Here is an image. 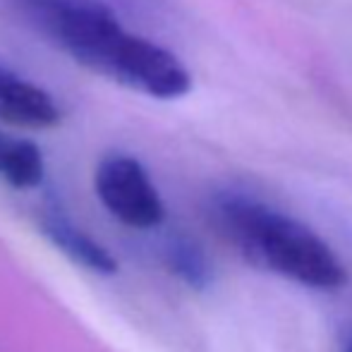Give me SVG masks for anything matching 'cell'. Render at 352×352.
<instances>
[{
  "label": "cell",
  "mask_w": 352,
  "mask_h": 352,
  "mask_svg": "<svg viewBox=\"0 0 352 352\" xmlns=\"http://www.w3.org/2000/svg\"><path fill=\"white\" fill-rule=\"evenodd\" d=\"M94 190L103 209L127 228L151 230L166 218V204L151 175L137 158L127 153H111L101 158L94 173Z\"/></svg>",
  "instance_id": "3"
},
{
  "label": "cell",
  "mask_w": 352,
  "mask_h": 352,
  "mask_svg": "<svg viewBox=\"0 0 352 352\" xmlns=\"http://www.w3.org/2000/svg\"><path fill=\"white\" fill-rule=\"evenodd\" d=\"M166 264L173 274L190 287H206L211 283V261L199 245L190 237H173L166 247Z\"/></svg>",
  "instance_id": "7"
},
{
  "label": "cell",
  "mask_w": 352,
  "mask_h": 352,
  "mask_svg": "<svg viewBox=\"0 0 352 352\" xmlns=\"http://www.w3.org/2000/svg\"><path fill=\"white\" fill-rule=\"evenodd\" d=\"M345 352H352V338L348 340V345H345Z\"/></svg>",
  "instance_id": "8"
},
{
  "label": "cell",
  "mask_w": 352,
  "mask_h": 352,
  "mask_svg": "<svg viewBox=\"0 0 352 352\" xmlns=\"http://www.w3.org/2000/svg\"><path fill=\"white\" fill-rule=\"evenodd\" d=\"M46 163L34 142L0 130V180L14 190H34L43 182Z\"/></svg>",
  "instance_id": "6"
},
{
  "label": "cell",
  "mask_w": 352,
  "mask_h": 352,
  "mask_svg": "<svg viewBox=\"0 0 352 352\" xmlns=\"http://www.w3.org/2000/svg\"><path fill=\"white\" fill-rule=\"evenodd\" d=\"M0 120L27 130H46L60 122V108L48 91L0 65Z\"/></svg>",
  "instance_id": "5"
},
{
  "label": "cell",
  "mask_w": 352,
  "mask_h": 352,
  "mask_svg": "<svg viewBox=\"0 0 352 352\" xmlns=\"http://www.w3.org/2000/svg\"><path fill=\"white\" fill-rule=\"evenodd\" d=\"M34 29L74 63L144 96L190 94L192 74L168 48L127 32L101 0H10Z\"/></svg>",
  "instance_id": "1"
},
{
  "label": "cell",
  "mask_w": 352,
  "mask_h": 352,
  "mask_svg": "<svg viewBox=\"0 0 352 352\" xmlns=\"http://www.w3.org/2000/svg\"><path fill=\"white\" fill-rule=\"evenodd\" d=\"M211 221L254 264L302 283L336 290L348 271L311 228L245 192H221L211 201Z\"/></svg>",
  "instance_id": "2"
},
{
  "label": "cell",
  "mask_w": 352,
  "mask_h": 352,
  "mask_svg": "<svg viewBox=\"0 0 352 352\" xmlns=\"http://www.w3.org/2000/svg\"><path fill=\"white\" fill-rule=\"evenodd\" d=\"M41 230L51 240V245L60 250L72 264L98 276H113L118 271L116 256L96 237H91L84 228H79L58 201H48V206L43 209Z\"/></svg>",
  "instance_id": "4"
}]
</instances>
